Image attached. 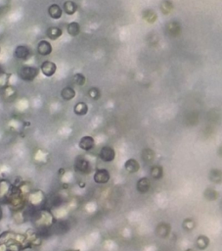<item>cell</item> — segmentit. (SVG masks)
Listing matches in <instances>:
<instances>
[{
    "mask_svg": "<svg viewBox=\"0 0 222 251\" xmlns=\"http://www.w3.org/2000/svg\"><path fill=\"white\" fill-rule=\"evenodd\" d=\"M30 221L37 233L42 237L44 235H51V228L57 219L52 210L44 207L34 209L30 217Z\"/></svg>",
    "mask_w": 222,
    "mask_h": 251,
    "instance_id": "6da1fadb",
    "label": "cell"
},
{
    "mask_svg": "<svg viewBox=\"0 0 222 251\" xmlns=\"http://www.w3.org/2000/svg\"><path fill=\"white\" fill-rule=\"evenodd\" d=\"M29 247L27 234L6 231L0 235V251H22Z\"/></svg>",
    "mask_w": 222,
    "mask_h": 251,
    "instance_id": "7a4b0ae2",
    "label": "cell"
},
{
    "mask_svg": "<svg viewBox=\"0 0 222 251\" xmlns=\"http://www.w3.org/2000/svg\"><path fill=\"white\" fill-rule=\"evenodd\" d=\"M47 196L40 189H31L27 194V205L34 208H44Z\"/></svg>",
    "mask_w": 222,
    "mask_h": 251,
    "instance_id": "3957f363",
    "label": "cell"
},
{
    "mask_svg": "<svg viewBox=\"0 0 222 251\" xmlns=\"http://www.w3.org/2000/svg\"><path fill=\"white\" fill-rule=\"evenodd\" d=\"M39 71H40V69H38L36 67L23 65L19 69L18 75L23 81H32L38 75Z\"/></svg>",
    "mask_w": 222,
    "mask_h": 251,
    "instance_id": "277c9868",
    "label": "cell"
},
{
    "mask_svg": "<svg viewBox=\"0 0 222 251\" xmlns=\"http://www.w3.org/2000/svg\"><path fill=\"white\" fill-rule=\"evenodd\" d=\"M74 171L82 174V175H88L91 173L92 167L91 164L87 159H85L83 156H78L74 161Z\"/></svg>",
    "mask_w": 222,
    "mask_h": 251,
    "instance_id": "5b68a950",
    "label": "cell"
},
{
    "mask_svg": "<svg viewBox=\"0 0 222 251\" xmlns=\"http://www.w3.org/2000/svg\"><path fill=\"white\" fill-rule=\"evenodd\" d=\"M182 27L179 22L171 21L165 25V33L170 37H177L181 34Z\"/></svg>",
    "mask_w": 222,
    "mask_h": 251,
    "instance_id": "8992f818",
    "label": "cell"
},
{
    "mask_svg": "<svg viewBox=\"0 0 222 251\" xmlns=\"http://www.w3.org/2000/svg\"><path fill=\"white\" fill-rule=\"evenodd\" d=\"M40 72L47 77L53 76L57 72V65L52 61H44L40 65Z\"/></svg>",
    "mask_w": 222,
    "mask_h": 251,
    "instance_id": "52a82bcc",
    "label": "cell"
},
{
    "mask_svg": "<svg viewBox=\"0 0 222 251\" xmlns=\"http://www.w3.org/2000/svg\"><path fill=\"white\" fill-rule=\"evenodd\" d=\"M99 157L104 162H111L115 158V151L111 146H103L99 152Z\"/></svg>",
    "mask_w": 222,
    "mask_h": 251,
    "instance_id": "ba28073f",
    "label": "cell"
},
{
    "mask_svg": "<svg viewBox=\"0 0 222 251\" xmlns=\"http://www.w3.org/2000/svg\"><path fill=\"white\" fill-rule=\"evenodd\" d=\"M110 173L108 170L106 169H98L94 176H93V179L96 183L98 184H105L110 180Z\"/></svg>",
    "mask_w": 222,
    "mask_h": 251,
    "instance_id": "9c48e42d",
    "label": "cell"
},
{
    "mask_svg": "<svg viewBox=\"0 0 222 251\" xmlns=\"http://www.w3.org/2000/svg\"><path fill=\"white\" fill-rule=\"evenodd\" d=\"M36 50L40 56H49L53 51V47L48 40L43 39L38 42Z\"/></svg>",
    "mask_w": 222,
    "mask_h": 251,
    "instance_id": "30bf717a",
    "label": "cell"
},
{
    "mask_svg": "<svg viewBox=\"0 0 222 251\" xmlns=\"http://www.w3.org/2000/svg\"><path fill=\"white\" fill-rule=\"evenodd\" d=\"M30 56V51L25 45H18L14 50V57L17 60H26Z\"/></svg>",
    "mask_w": 222,
    "mask_h": 251,
    "instance_id": "8fae6325",
    "label": "cell"
},
{
    "mask_svg": "<svg viewBox=\"0 0 222 251\" xmlns=\"http://www.w3.org/2000/svg\"><path fill=\"white\" fill-rule=\"evenodd\" d=\"M78 146L80 149H82L84 151H90L95 146V140L92 136L85 135V136L81 137V139L79 140Z\"/></svg>",
    "mask_w": 222,
    "mask_h": 251,
    "instance_id": "7c38bea8",
    "label": "cell"
},
{
    "mask_svg": "<svg viewBox=\"0 0 222 251\" xmlns=\"http://www.w3.org/2000/svg\"><path fill=\"white\" fill-rule=\"evenodd\" d=\"M136 188L138 190V192L144 194V193H147L150 188H151V181L148 177L144 176V177H141L140 179H138L137 183H136Z\"/></svg>",
    "mask_w": 222,
    "mask_h": 251,
    "instance_id": "4fadbf2b",
    "label": "cell"
},
{
    "mask_svg": "<svg viewBox=\"0 0 222 251\" xmlns=\"http://www.w3.org/2000/svg\"><path fill=\"white\" fill-rule=\"evenodd\" d=\"M63 35V29L59 26H49L46 29V36L50 40H57Z\"/></svg>",
    "mask_w": 222,
    "mask_h": 251,
    "instance_id": "5bb4252c",
    "label": "cell"
},
{
    "mask_svg": "<svg viewBox=\"0 0 222 251\" xmlns=\"http://www.w3.org/2000/svg\"><path fill=\"white\" fill-rule=\"evenodd\" d=\"M48 15L54 20H59L63 15V9L58 4H51L47 9Z\"/></svg>",
    "mask_w": 222,
    "mask_h": 251,
    "instance_id": "9a60e30c",
    "label": "cell"
},
{
    "mask_svg": "<svg viewBox=\"0 0 222 251\" xmlns=\"http://www.w3.org/2000/svg\"><path fill=\"white\" fill-rule=\"evenodd\" d=\"M62 9H63L64 13H66L68 16H71V15L76 13V11L78 9V6H77V4L74 1L67 0V1L64 2Z\"/></svg>",
    "mask_w": 222,
    "mask_h": 251,
    "instance_id": "2e32d148",
    "label": "cell"
},
{
    "mask_svg": "<svg viewBox=\"0 0 222 251\" xmlns=\"http://www.w3.org/2000/svg\"><path fill=\"white\" fill-rule=\"evenodd\" d=\"M124 169L130 173V174H134L137 173L140 170V164L136 159L130 158L128 159L125 163H124Z\"/></svg>",
    "mask_w": 222,
    "mask_h": 251,
    "instance_id": "e0dca14e",
    "label": "cell"
},
{
    "mask_svg": "<svg viewBox=\"0 0 222 251\" xmlns=\"http://www.w3.org/2000/svg\"><path fill=\"white\" fill-rule=\"evenodd\" d=\"M61 97L63 100L65 101H70L72 100L75 95H76V92L75 90L71 87V86H66L64 87L62 90H61V93H60Z\"/></svg>",
    "mask_w": 222,
    "mask_h": 251,
    "instance_id": "ac0fdd59",
    "label": "cell"
},
{
    "mask_svg": "<svg viewBox=\"0 0 222 251\" xmlns=\"http://www.w3.org/2000/svg\"><path fill=\"white\" fill-rule=\"evenodd\" d=\"M170 232V226L166 223H160L157 226H156V229H155V233L158 237H161V238H165L167 237V235L169 234Z\"/></svg>",
    "mask_w": 222,
    "mask_h": 251,
    "instance_id": "d6986e66",
    "label": "cell"
},
{
    "mask_svg": "<svg viewBox=\"0 0 222 251\" xmlns=\"http://www.w3.org/2000/svg\"><path fill=\"white\" fill-rule=\"evenodd\" d=\"M67 32L70 36H77L80 33V25L77 22H71L67 25Z\"/></svg>",
    "mask_w": 222,
    "mask_h": 251,
    "instance_id": "ffe728a7",
    "label": "cell"
},
{
    "mask_svg": "<svg viewBox=\"0 0 222 251\" xmlns=\"http://www.w3.org/2000/svg\"><path fill=\"white\" fill-rule=\"evenodd\" d=\"M73 112L77 116H85L88 113V106L85 102H77L73 107Z\"/></svg>",
    "mask_w": 222,
    "mask_h": 251,
    "instance_id": "44dd1931",
    "label": "cell"
},
{
    "mask_svg": "<svg viewBox=\"0 0 222 251\" xmlns=\"http://www.w3.org/2000/svg\"><path fill=\"white\" fill-rule=\"evenodd\" d=\"M141 158L145 163L150 164L155 160V151L151 148H145L142 150Z\"/></svg>",
    "mask_w": 222,
    "mask_h": 251,
    "instance_id": "7402d4cb",
    "label": "cell"
},
{
    "mask_svg": "<svg viewBox=\"0 0 222 251\" xmlns=\"http://www.w3.org/2000/svg\"><path fill=\"white\" fill-rule=\"evenodd\" d=\"M142 17H143V19H144L147 23H149V24H154V23L157 20V15H156V13H155L154 10H152V9H147V10H145V11L143 12Z\"/></svg>",
    "mask_w": 222,
    "mask_h": 251,
    "instance_id": "603a6c76",
    "label": "cell"
},
{
    "mask_svg": "<svg viewBox=\"0 0 222 251\" xmlns=\"http://www.w3.org/2000/svg\"><path fill=\"white\" fill-rule=\"evenodd\" d=\"M159 9H160V12L163 15H168L172 12V10L174 9V6H173V3L170 0H162L160 2Z\"/></svg>",
    "mask_w": 222,
    "mask_h": 251,
    "instance_id": "cb8c5ba5",
    "label": "cell"
},
{
    "mask_svg": "<svg viewBox=\"0 0 222 251\" xmlns=\"http://www.w3.org/2000/svg\"><path fill=\"white\" fill-rule=\"evenodd\" d=\"M209 179L214 183H220L222 181V172L218 169H212L209 173Z\"/></svg>",
    "mask_w": 222,
    "mask_h": 251,
    "instance_id": "d4e9b609",
    "label": "cell"
},
{
    "mask_svg": "<svg viewBox=\"0 0 222 251\" xmlns=\"http://www.w3.org/2000/svg\"><path fill=\"white\" fill-rule=\"evenodd\" d=\"M150 173H151L152 177L155 179H160L163 176V169L161 166H157V165L153 166L151 168Z\"/></svg>",
    "mask_w": 222,
    "mask_h": 251,
    "instance_id": "484cf974",
    "label": "cell"
},
{
    "mask_svg": "<svg viewBox=\"0 0 222 251\" xmlns=\"http://www.w3.org/2000/svg\"><path fill=\"white\" fill-rule=\"evenodd\" d=\"M196 244H197V247L200 250H204L208 244H209V239L207 236L205 235H200L198 238H197V241H196Z\"/></svg>",
    "mask_w": 222,
    "mask_h": 251,
    "instance_id": "4316f807",
    "label": "cell"
},
{
    "mask_svg": "<svg viewBox=\"0 0 222 251\" xmlns=\"http://www.w3.org/2000/svg\"><path fill=\"white\" fill-rule=\"evenodd\" d=\"M72 82L78 86H83L86 82V77L83 74H80V73L74 74L72 76Z\"/></svg>",
    "mask_w": 222,
    "mask_h": 251,
    "instance_id": "83f0119b",
    "label": "cell"
},
{
    "mask_svg": "<svg viewBox=\"0 0 222 251\" xmlns=\"http://www.w3.org/2000/svg\"><path fill=\"white\" fill-rule=\"evenodd\" d=\"M88 96L92 99V100H99L101 98V90L98 88V87H90L88 89V92H87Z\"/></svg>",
    "mask_w": 222,
    "mask_h": 251,
    "instance_id": "f1b7e54d",
    "label": "cell"
},
{
    "mask_svg": "<svg viewBox=\"0 0 222 251\" xmlns=\"http://www.w3.org/2000/svg\"><path fill=\"white\" fill-rule=\"evenodd\" d=\"M203 195H204V198L207 199V200H209V201L216 200L217 197H218L217 191H215V190L212 189V188H207V189H205V191L203 192Z\"/></svg>",
    "mask_w": 222,
    "mask_h": 251,
    "instance_id": "f546056e",
    "label": "cell"
},
{
    "mask_svg": "<svg viewBox=\"0 0 222 251\" xmlns=\"http://www.w3.org/2000/svg\"><path fill=\"white\" fill-rule=\"evenodd\" d=\"M16 94V88L13 86H6L4 88V97L5 98H13Z\"/></svg>",
    "mask_w": 222,
    "mask_h": 251,
    "instance_id": "4dcf8cb0",
    "label": "cell"
},
{
    "mask_svg": "<svg viewBox=\"0 0 222 251\" xmlns=\"http://www.w3.org/2000/svg\"><path fill=\"white\" fill-rule=\"evenodd\" d=\"M183 226L186 228V229H193L194 228V222L190 219H187L184 221L183 223Z\"/></svg>",
    "mask_w": 222,
    "mask_h": 251,
    "instance_id": "1f68e13d",
    "label": "cell"
},
{
    "mask_svg": "<svg viewBox=\"0 0 222 251\" xmlns=\"http://www.w3.org/2000/svg\"><path fill=\"white\" fill-rule=\"evenodd\" d=\"M218 152H219V155L222 156V146L219 148V151H218Z\"/></svg>",
    "mask_w": 222,
    "mask_h": 251,
    "instance_id": "d6a6232c",
    "label": "cell"
},
{
    "mask_svg": "<svg viewBox=\"0 0 222 251\" xmlns=\"http://www.w3.org/2000/svg\"><path fill=\"white\" fill-rule=\"evenodd\" d=\"M2 218V209H1V206H0V220Z\"/></svg>",
    "mask_w": 222,
    "mask_h": 251,
    "instance_id": "836d02e7",
    "label": "cell"
},
{
    "mask_svg": "<svg viewBox=\"0 0 222 251\" xmlns=\"http://www.w3.org/2000/svg\"><path fill=\"white\" fill-rule=\"evenodd\" d=\"M185 251H194L192 248H188V249H186Z\"/></svg>",
    "mask_w": 222,
    "mask_h": 251,
    "instance_id": "e575fe53",
    "label": "cell"
},
{
    "mask_svg": "<svg viewBox=\"0 0 222 251\" xmlns=\"http://www.w3.org/2000/svg\"><path fill=\"white\" fill-rule=\"evenodd\" d=\"M68 251H76V250H68Z\"/></svg>",
    "mask_w": 222,
    "mask_h": 251,
    "instance_id": "d590c367",
    "label": "cell"
}]
</instances>
